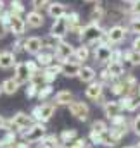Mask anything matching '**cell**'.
<instances>
[{
    "mask_svg": "<svg viewBox=\"0 0 140 148\" xmlns=\"http://www.w3.org/2000/svg\"><path fill=\"white\" fill-rule=\"evenodd\" d=\"M17 143V134L16 131H7V134L0 140V148H14Z\"/></svg>",
    "mask_w": 140,
    "mask_h": 148,
    "instance_id": "obj_29",
    "label": "cell"
},
{
    "mask_svg": "<svg viewBox=\"0 0 140 148\" xmlns=\"http://www.w3.org/2000/svg\"><path fill=\"white\" fill-rule=\"evenodd\" d=\"M102 110H104V115L111 121V119L121 115L123 109H121V103L118 100H107V102H104V105H102Z\"/></svg>",
    "mask_w": 140,
    "mask_h": 148,
    "instance_id": "obj_15",
    "label": "cell"
},
{
    "mask_svg": "<svg viewBox=\"0 0 140 148\" xmlns=\"http://www.w3.org/2000/svg\"><path fill=\"white\" fill-rule=\"evenodd\" d=\"M3 127H5V119L0 115V129H3Z\"/></svg>",
    "mask_w": 140,
    "mask_h": 148,
    "instance_id": "obj_46",
    "label": "cell"
},
{
    "mask_svg": "<svg viewBox=\"0 0 140 148\" xmlns=\"http://www.w3.org/2000/svg\"><path fill=\"white\" fill-rule=\"evenodd\" d=\"M111 45L107 43H97V47L94 48V59L99 62V64H107L109 59H111Z\"/></svg>",
    "mask_w": 140,
    "mask_h": 148,
    "instance_id": "obj_11",
    "label": "cell"
},
{
    "mask_svg": "<svg viewBox=\"0 0 140 148\" xmlns=\"http://www.w3.org/2000/svg\"><path fill=\"white\" fill-rule=\"evenodd\" d=\"M38 90H40V88H36L35 84H30V86L26 88V97H28V98H36Z\"/></svg>",
    "mask_w": 140,
    "mask_h": 148,
    "instance_id": "obj_42",
    "label": "cell"
},
{
    "mask_svg": "<svg viewBox=\"0 0 140 148\" xmlns=\"http://www.w3.org/2000/svg\"><path fill=\"white\" fill-rule=\"evenodd\" d=\"M123 2H128V3H130V2H133V0H123Z\"/></svg>",
    "mask_w": 140,
    "mask_h": 148,
    "instance_id": "obj_48",
    "label": "cell"
},
{
    "mask_svg": "<svg viewBox=\"0 0 140 148\" xmlns=\"http://www.w3.org/2000/svg\"><path fill=\"white\" fill-rule=\"evenodd\" d=\"M19 83L14 79V77H7V79H3V83H2V93H7V95H14L17 90H19Z\"/></svg>",
    "mask_w": 140,
    "mask_h": 148,
    "instance_id": "obj_25",
    "label": "cell"
},
{
    "mask_svg": "<svg viewBox=\"0 0 140 148\" xmlns=\"http://www.w3.org/2000/svg\"><path fill=\"white\" fill-rule=\"evenodd\" d=\"M132 129H133V133L140 138V114L135 115V119L132 121Z\"/></svg>",
    "mask_w": 140,
    "mask_h": 148,
    "instance_id": "obj_40",
    "label": "cell"
},
{
    "mask_svg": "<svg viewBox=\"0 0 140 148\" xmlns=\"http://www.w3.org/2000/svg\"><path fill=\"white\" fill-rule=\"evenodd\" d=\"M30 69H28V64L26 62H17L14 66V79L19 83V84H24V83H30Z\"/></svg>",
    "mask_w": 140,
    "mask_h": 148,
    "instance_id": "obj_13",
    "label": "cell"
},
{
    "mask_svg": "<svg viewBox=\"0 0 140 148\" xmlns=\"http://www.w3.org/2000/svg\"><path fill=\"white\" fill-rule=\"evenodd\" d=\"M52 95H54V88H52V84H43V86L38 90L36 98H38L40 102H47L49 97H52Z\"/></svg>",
    "mask_w": 140,
    "mask_h": 148,
    "instance_id": "obj_32",
    "label": "cell"
},
{
    "mask_svg": "<svg viewBox=\"0 0 140 148\" xmlns=\"http://www.w3.org/2000/svg\"><path fill=\"white\" fill-rule=\"evenodd\" d=\"M109 60L121 62V60H123V52H121V50H118V48H112V52H111V59H109Z\"/></svg>",
    "mask_w": 140,
    "mask_h": 148,
    "instance_id": "obj_39",
    "label": "cell"
},
{
    "mask_svg": "<svg viewBox=\"0 0 140 148\" xmlns=\"http://www.w3.org/2000/svg\"><path fill=\"white\" fill-rule=\"evenodd\" d=\"M55 110H57V105L54 102H45V103L36 105L30 115L35 119V122H47V121L52 119V115L55 114Z\"/></svg>",
    "mask_w": 140,
    "mask_h": 148,
    "instance_id": "obj_4",
    "label": "cell"
},
{
    "mask_svg": "<svg viewBox=\"0 0 140 148\" xmlns=\"http://www.w3.org/2000/svg\"><path fill=\"white\" fill-rule=\"evenodd\" d=\"M35 60L40 67H47V66H50V64L55 62V53H54V50H43V48H42V50L36 53Z\"/></svg>",
    "mask_w": 140,
    "mask_h": 148,
    "instance_id": "obj_16",
    "label": "cell"
},
{
    "mask_svg": "<svg viewBox=\"0 0 140 148\" xmlns=\"http://www.w3.org/2000/svg\"><path fill=\"white\" fill-rule=\"evenodd\" d=\"M9 12L14 14V16H23L24 14V5L21 0H10L9 3Z\"/></svg>",
    "mask_w": 140,
    "mask_h": 148,
    "instance_id": "obj_33",
    "label": "cell"
},
{
    "mask_svg": "<svg viewBox=\"0 0 140 148\" xmlns=\"http://www.w3.org/2000/svg\"><path fill=\"white\" fill-rule=\"evenodd\" d=\"M16 64L17 62L14 52H0V69H12Z\"/></svg>",
    "mask_w": 140,
    "mask_h": 148,
    "instance_id": "obj_22",
    "label": "cell"
},
{
    "mask_svg": "<svg viewBox=\"0 0 140 148\" xmlns=\"http://www.w3.org/2000/svg\"><path fill=\"white\" fill-rule=\"evenodd\" d=\"M80 69H81V64H78L74 60L61 62V74H64L66 77H76L80 74Z\"/></svg>",
    "mask_w": 140,
    "mask_h": 148,
    "instance_id": "obj_17",
    "label": "cell"
},
{
    "mask_svg": "<svg viewBox=\"0 0 140 148\" xmlns=\"http://www.w3.org/2000/svg\"><path fill=\"white\" fill-rule=\"evenodd\" d=\"M118 102L121 103V109L126 110V112H135L140 109V97L139 95H125Z\"/></svg>",
    "mask_w": 140,
    "mask_h": 148,
    "instance_id": "obj_14",
    "label": "cell"
},
{
    "mask_svg": "<svg viewBox=\"0 0 140 148\" xmlns=\"http://www.w3.org/2000/svg\"><path fill=\"white\" fill-rule=\"evenodd\" d=\"M104 35H105V31L102 29V26L99 23H88L87 26H83V29L78 35V38H80L81 45L90 47V45L100 43V40L104 38Z\"/></svg>",
    "mask_w": 140,
    "mask_h": 148,
    "instance_id": "obj_1",
    "label": "cell"
},
{
    "mask_svg": "<svg viewBox=\"0 0 140 148\" xmlns=\"http://www.w3.org/2000/svg\"><path fill=\"white\" fill-rule=\"evenodd\" d=\"M128 29L135 35H140V17H132L130 19V24H128Z\"/></svg>",
    "mask_w": 140,
    "mask_h": 148,
    "instance_id": "obj_35",
    "label": "cell"
},
{
    "mask_svg": "<svg viewBox=\"0 0 140 148\" xmlns=\"http://www.w3.org/2000/svg\"><path fill=\"white\" fill-rule=\"evenodd\" d=\"M88 57H90V48L87 45H81V47H76L74 48V53H73V57H71L69 60H74V62L81 64V62L88 60Z\"/></svg>",
    "mask_w": 140,
    "mask_h": 148,
    "instance_id": "obj_23",
    "label": "cell"
},
{
    "mask_svg": "<svg viewBox=\"0 0 140 148\" xmlns=\"http://www.w3.org/2000/svg\"><path fill=\"white\" fill-rule=\"evenodd\" d=\"M76 138H78V131H76V129H64V131L59 134V140H61V145H62V147L73 143Z\"/></svg>",
    "mask_w": 140,
    "mask_h": 148,
    "instance_id": "obj_28",
    "label": "cell"
},
{
    "mask_svg": "<svg viewBox=\"0 0 140 148\" xmlns=\"http://www.w3.org/2000/svg\"><path fill=\"white\" fill-rule=\"evenodd\" d=\"M107 129H109V126H107L105 121H94L92 127H90V131H95V133H104Z\"/></svg>",
    "mask_w": 140,
    "mask_h": 148,
    "instance_id": "obj_34",
    "label": "cell"
},
{
    "mask_svg": "<svg viewBox=\"0 0 140 148\" xmlns=\"http://www.w3.org/2000/svg\"><path fill=\"white\" fill-rule=\"evenodd\" d=\"M125 38H126V28L116 24V26H111V28L105 31V35H104V38L100 40V43L114 45V43H121Z\"/></svg>",
    "mask_w": 140,
    "mask_h": 148,
    "instance_id": "obj_6",
    "label": "cell"
},
{
    "mask_svg": "<svg viewBox=\"0 0 140 148\" xmlns=\"http://www.w3.org/2000/svg\"><path fill=\"white\" fill-rule=\"evenodd\" d=\"M85 2H97V0H85Z\"/></svg>",
    "mask_w": 140,
    "mask_h": 148,
    "instance_id": "obj_47",
    "label": "cell"
},
{
    "mask_svg": "<svg viewBox=\"0 0 140 148\" xmlns=\"http://www.w3.org/2000/svg\"><path fill=\"white\" fill-rule=\"evenodd\" d=\"M12 47H14V53L23 52V50H24V40H16V41L12 43Z\"/></svg>",
    "mask_w": 140,
    "mask_h": 148,
    "instance_id": "obj_43",
    "label": "cell"
},
{
    "mask_svg": "<svg viewBox=\"0 0 140 148\" xmlns=\"http://www.w3.org/2000/svg\"><path fill=\"white\" fill-rule=\"evenodd\" d=\"M54 53H55V59H57L59 62H66V60H69L71 57H73V53H74V47H73L71 43H68V41L61 40V41L57 43Z\"/></svg>",
    "mask_w": 140,
    "mask_h": 148,
    "instance_id": "obj_8",
    "label": "cell"
},
{
    "mask_svg": "<svg viewBox=\"0 0 140 148\" xmlns=\"http://www.w3.org/2000/svg\"><path fill=\"white\" fill-rule=\"evenodd\" d=\"M123 57L126 59V62L130 66H140V52H137V50L130 48V50L123 52Z\"/></svg>",
    "mask_w": 140,
    "mask_h": 148,
    "instance_id": "obj_31",
    "label": "cell"
},
{
    "mask_svg": "<svg viewBox=\"0 0 140 148\" xmlns=\"http://www.w3.org/2000/svg\"><path fill=\"white\" fill-rule=\"evenodd\" d=\"M95 76H97L95 69L90 67V66H81L80 74H78L80 81H83V83H92V81H95Z\"/></svg>",
    "mask_w": 140,
    "mask_h": 148,
    "instance_id": "obj_24",
    "label": "cell"
},
{
    "mask_svg": "<svg viewBox=\"0 0 140 148\" xmlns=\"http://www.w3.org/2000/svg\"><path fill=\"white\" fill-rule=\"evenodd\" d=\"M0 93H2V86H0Z\"/></svg>",
    "mask_w": 140,
    "mask_h": 148,
    "instance_id": "obj_50",
    "label": "cell"
},
{
    "mask_svg": "<svg viewBox=\"0 0 140 148\" xmlns=\"http://www.w3.org/2000/svg\"><path fill=\"white\" fill-rule=\"evenodd\" d=\"M74 100V97H73V93H71L69 90H59L55 95H54V103L59 107V105H69L71 102Z\"/></svg>",
    "mask_w": 140,
    "mask_h": 148,
    "instance_id": "obj_20",
    "label": "cell"
},
{
    "mask_svg": "<svg viewBox=\"0 0 140 148\" xmlns=\"http://www.w3.org/2000/svg\"><path fill=\"white\" fill-rule=\"evenodd\" d=\"M102 95H104V84H102V83H99V81L88 83V86H87V90H85V97H87L88 100H92V102L97 103V102H100Z\"/></svg>",
    "mask_w": 140,
    "mask_h": 148,
    "instance_id": "obj_9",
    "label": "cell"
},
{
    "mask_svg": "<svg viewBox=\"0 0 140 148\" xmlns=\"http://www.w3.org/2000/svg\"><path fill=\"white\" fill-rule=\"evenodd\" d=\"M130 14L133 16V17H140V0H133V2H130Z\"/></svg>",
    "mask_w": 140,
    "mask_h": 148,
    "instance_id": "obj_36",
    "label": "cell"
},
{
    "mask_svg": "<svg viewBox=\"0 0 140 148\" xmlns=\"http://www.w3.org/2000/svg\"><path fill=\"white\" fill-rule=\"evenodd\" d=\"M68 31H69V26H68L66 16L54 19V23L50 26V35H54V36H57V38H64L68 35Z\"/></svg>",
    "mask_w": 140,
    "mask_h": 148,
    "instance_id": "obj_10",
    "label": "cell"
},
{
    "mask_svg": "<svg viewBox=\"0 0 140 148\" xmlns=\"http://www.w3.org/2000/svg\"><path fill=\"white\" fill-rule=\"evenodd\" d=\"M62 38H57V36H54V35H47V36H43V38H40V41H42V48L43 50H55V47H57V43L61 41Z\"/></svg>",
    "mask_w": 140,
    "mask_h": 148,
    "instance_id": "obj_26",
    "label": "cell"
},
{
    "mask_svg": "<svg viewBox=\"0 0 140 148\" xmlns=\"http://www.w3.org/2000/svg\"><path fill=\"white\" fill-rule=\"evenodd\" d=\"M40 50H42V41H40L38 36L24 38V52H28L31 55H36Z\"/></svg>",
    "mask_w": 140,
    "mask_h": 148,
    "instance_id": "obj_21",
    "label": "cell"
},
{
    "mask_svg": "<svg viewBox=\"0 0 140 148\" xmlns=\"http://www.w3.org/2000/svg\"><path fill=\"white\" fill-rule=\"evenodd\" d=\"M47 14H49L52 19H57V17L66 16V14H68V9H66V5L61 3V2H50V3L47 5Z\"/></svg>",
    "mask_w": 140,
    "mask_h": 148,
    "instance_id": "obj_18",
    "label": "cell"
},
{
    "mask_svg": "<svg viewBox=\"0 0 140 148\" xmlns=\"http://www.w3.org/2000/svg\"><path fill=\"white\" fill-rule=\"evenodd\" d=\"M105 71H107V74H109L112 79H118V77H121V76L125 74V66H123V62L109 60L107 66H105Z\"/></svg>",
    "mask_w": 140,
    "mask_h": 148,
    "instance_id": "obj_19",
    "label": "cell"
},
{
    "mask_svg": "<svg viewBox=\"0 0 140 148\" xmlns=\"http://www.w3.org/2000/svg\"><path fill=\"white\" fill-rule=\"evenodd\" d=\"M24 23H26V28H31V29H38V28H42L43 26V23H45V17H43V14L42 12H38V10H30L26 16H24Z\"/></svg>",
    "mask_w": 140,
    "mask_h": 148,
    "instance_id": "obj_12",
    "label": "cell"
},
{
    "mask_svg": "<svg viewBox=\"0 0 140 148\" xmlns=\"http://www.w3.org/2000/svg\"><path fill=\"white\" fill-rule=\"evenodd\" d=\"M68 110H69V114L73 117H76V119L81 121V122L88 121L90 109H88V105H87L85 102H81V100H73L69 105H68Z\"/></svg>",
    "mask_w": 140,
    "mask_h": 148,
    "instance_id": "obj_7",
    "label": "cell"
},
{
    "mask_svg": "<svg viewBox=\"0 0 140 148\" xmlns=\"http://www.w3.org/2000/svg\"><path fill=\"white\" fill-rule=\"evenodd\" d=\"M123 148H135V147H123Z\"/></svg>",
    "mask_w": 140,
    "mask_h": 148,
    "instance_id": "obj_49",
    "label": "cell"
},
{
    "mask_svg": "<svg viewBox=\"0 0 140 148\" xmlns=\"http://www.w3.org/2000/svg\"><path fill=\"white\" fill-rule=\"evenodd\" d=\"M49 3H50V0H31V5H33L35 10L42 9V7H47Z\"/></svg>",
    "mask_w": 140,
    "mask_h": 148,
    "instance_id": "obj_41",
    "label": "cell"
},
{
    "mask_svg": "<svg viewBox=\"0 0 140 148\" xmlns=\"http://www.w3.org/2000/svg\"><path fill=\"white\" fill-rule=\"evenodd\" d=\"M35 122V119L26 114V112H17L14 114L9 121H5V129L7 131H16V133H23L24 129H28L31 124Z\"/></svg>",
    "mask_w": 140,
    "mask_h": 148,
    "instance_id": "obj_2",
    "label": "cell"
},
{
    "mask_svg": "<svg viewBox=\"0 0 140 148\" xmlns=\"http://www.w3.org/2000/svg\"><path fill=\"white\" fill-rule=\"evenodd\" d=\"M132 48L137 50V52H140V35H137V36L133 38V41H132Z\"/></svg>",
    "mask_w": 140,
    "mask_h": 148,
    "instance_id": "obj_44",
    "label": "cell"
},
{
    "mask_svg": "<svg viewBox=\"0 0 140 148\" xmlns=\"http://www.w3.org/2000/svg\"><path fill=\"white\" fill-rule=\"evenodd\" d=\"M105 14H107L105 7L102 3H97V5L92 9V12H90V19H92V23H99V21H102L105 17Z\"/></svg>",
    "mask_w": 140,
    "mask_h": 148,
    "instance_id": "obj_30",
    "label": "cell"
},
{
    "mask_svg": "<svg viewBox=\"0 0 140 148\" xmlns=\"http://www.w3.org/2000/svg\"><path fill=\"white\" fill-rule=\"evenodd\" d=\"M38 145H42V147H45V148H61L62 147L59 136H55V134H45L43 140H42Z\"/></svg>",
    "mask_w": 140,
    "mask_h": 148,
    "instance_id": "obj_27",
    "label": "cell"
},
{
    "mask_svg": "<svg viewBox=\"0 0 140 148\" xmlns=\"http://www.w3.org/2000/svg\"><path fill=\"white\" fill-rule=\"evenodd\" d=\"M111 81H112V77L107 74L105 69H102V71L99 73V83H102V84L105 86V84H111Z\"/></svg>",
    "mask_w": 140,
    "mask_h": 148,
    "instance_id": "obj_38",
    "label": "cell"
},
{
    "mask_svg": "<svg viewBox=\"0 0 140 148\" xmlns=\"http://www.w3.org/2000/svg\"><path fill=\"white\" fill-rule=\"evenodd\" d=\"M5 19H7V28L10 29V33L14 36H23L26 33V23H24L23 16H14V14L7 12Z\"/></svg>",
    "mask_w": 140,
    "mask_h": 148,
    "instance_id": "obj_5",
    "label": "cell"
},
{
    "mask_svg": "<svg viewBox=\"0 0 140 148\" xmlns=\"http://www.w3.org/2000/svg\"><path fill=\"white\" fill-rule=\"evenodd\" d=\"M45 134H47V127H45L43 122H33L28 129H24V131L21 133L23 141H24V143H30V145L40 143Z\"/></svg>",
    "mask_w": 140,
    "mask_h": 148,
    "instance_id": "obj_3",
    "label": "cell"
},
{
    "mask_svg": "<svg viewBox=\"0 0 140 148\" xmlns=\"http://www.w3.org/2000/svg\"><path fill=\"white\" fill-rule=\"evenodd\" d=\"M7 31H9V28H7V19H5V14H2V16H0V38L5 36Z\"/></svg>",
    "mask_w": 140,
    "mask_h": 148,
    "instance_id": "obj_37",
    "label": "cell"
},
{
    "mask_svg": "<svg viewBox=\"0 0 140 148\" xmlns=\"http://www.w3.org/2000/svg\"><path fill=\"white\" fill-rule=\"evenodd\" d=\"M3 10H5V2H3V0H0V16L3 14Z\"/></svg>",
    "mask_w": 140,
    "mask_h": 148,
    "instance_id": "obj_45",
    "label": "cell"
}]
</instances>
